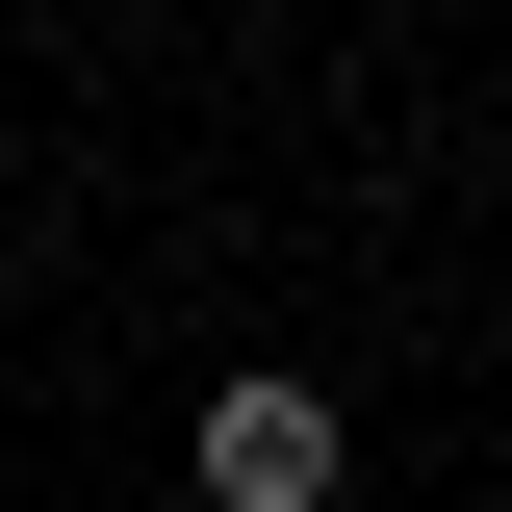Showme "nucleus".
<instances>
[{"label": "nucleus", "mask_w": 512, "mask_h": 512, "mask_svg": "<svg viewBox=\"0 0 512 512\" xmlns=\"http://www.w3.org/2000/svg\"><path fill=\"white\" fill-rule=\"evenodd\" d=\"M205 512H333V461H359V436H333V384H282V359H256V384H205Z\"/></svg>", "instance_id": "obj_1"}]
</instances>
